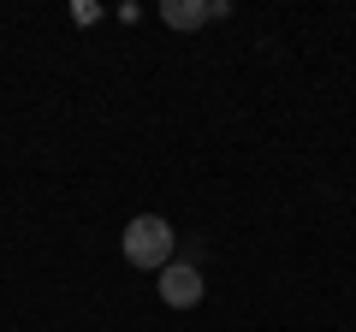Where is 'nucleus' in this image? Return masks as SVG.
<instances>
[{
	"label": "nucleus",
	"instance_id": "7ed1b4c3",
	"mask_svg": "<svg viewBox=\"0 0 356 332\" xmlns=\"http://www.w3.org/2000/svg\"><path fill=\"white\" fill-rule=\"evenodd\" d=\"M161 18H166L172 30H202V24H208V0H166Z\"/></svg>",
	"mask_w": 356,
	"mask_h": 332
},
{
	"label": "nucleus",
	"instance_id": "f257e3e1",
	"mask_svg": "<svg viewBox=\"0 0 356 332\" xmlns=\"http://www.w3.org/2000/svg\"><path fill=\"white\" fill-rule=\"evenodd\" d=\"M119 249H125L131 267L161 273L166 261H178V231H172V219H161V214H137L125 226V238H119Z\"/></svg>",
	"mask_w": 356,
	"mask_h": 332
},
{
	"label": "nucleus",
	"instance_id": "20e7f679",
	"mask_svg": "<svg viewBox=\"0 0 356 332\" xmlns=\"http://www.w3.org/2000/svg\"><path fill=\"white\" fill-rule=\"evenodd\" d=\"M95 18H102V13H95L89 0H77V6H72V24H95Z\"/></svg>",
	"mask_w": 356,
	"mask_h": 332
},
{
	"label": "nucleus",
	"instance_id": "f03ea898",
	"mask_svg": "<svg viewBox=\"0 0 356 332\" xmlns=\"http://www.w3.org/2000/svg\"><path fill=\"white\" fill-rule=\"evenodd\" d=\"M202 273H196V261H166L161 267V303L166 308H196L202 303Z\"/></svg>",
	"mask_w": 356,
	"mask_h": 332
}]
</instances>
